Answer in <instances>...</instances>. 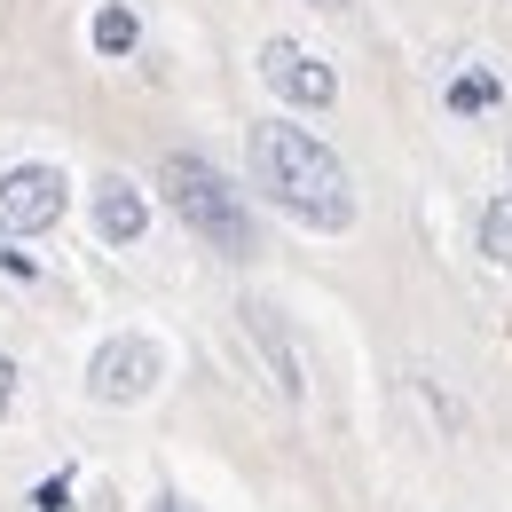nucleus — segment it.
Returning a JSON list of instances; mask_svg holds the SVG:
<instances>
[{
    "instance_id": "f257e3e1",
    "label": "nucleus",
    "mask_w": 512,
    "mask_h": 512,
    "mask_svg": "<svg viewBox=\"0 0 512 512\" xmlns=\"http://www.w3.org/2000/svg\"><path fill=\"white\" fill-rule=\"evenodd\" d=\"M253 182L268 190V205H284L300 229H323V237L355 229V182H347V166H339L308 127H292V119L253 127Z\"/></svg>"
},
{
    "instance_id": "f03ea898",
    "label": "nucleus",
    "mask_w": 512,
    "mask_h": 512,
    "mask_svg": "<svg viewBox=\"0 0 512 512\" xmlns=\"http://www.w3.org/2000/svg\"><path fill=\"white\" fill-rule=\"evenodd\" d=\"M158 182H166V205H174L197 237H205V253H221V260H253L260 253L253 213H245V197L229 190V174H221V166H205L197 150H174Z\"/></svg>"
},
{
    "instance_id": "7ed1b4c3",
    "label": "nucleus",
    "mask_w": 512,
    "mask_h": 512,
    "mask_svg": "<svg viewBox=\"0 0 512 512\" xmlns=\"http://www.w3.org/2000/svg\"><path fill=\"white\" fill-rule=\"evenodd\" d=\"M158 379H166V355H158L142 331H119V339H103V347L87 355V394H95V402H111V410L142 402Z\"/></svg>"
},
{
    "instance_id": "20e7f679",
    "label": "nucleus",
    "mask_w": 512,
    "mask_h": 512,
    "mask_svg": "<svg viewBox=\"0 0 512 512\" xmlns=\"http://www.w3.org/2000/svg\"><path fill=\"white\" fill-rule=\"evenodd\" d=\"M64 174L56 166H8L0 174V237H40L64 221Z\"/></svg>"
},
{
    "instance_id": "39448f33",
    "label": "nucleus",
    "mask_w": 512,
    "mask_h": 512,
    "mask_svg": "<svg viewBox=\"0 0 512 512\" xmlns=\"http://www.w3.org/2000/svg\"><path fill=\"white\" fill-rule=\"evenodd\" d=\"M260 79H268L292 111H323V103L339 95V71L323 64V56H308L300 40H268V48H260Z\"/></svg>"
},
{
    "instance_id": "423d86ee",
    "label": "nucleus",
    "mask_w": 512,
    "mask_h": 512,
    "mask_svg": "<svg viewBox=\"0 0 512 512\" xmlns=\"http://www.w3.org/2000/svg\"><path fill=\"white\" fill-rule=\"evenodd\" d=\"M245 331H253V347H260V363H268V379H276V394L300 402V394H308V379H300V347L284 339V323H276L268 300H245Z\"/></svg>"
},
{
    "instance_id": "0eeeda50",
    "label": "nucleus",
    "mask_w": 512,
    "mask_h": 512,
    "mask_svg": "<svg viewBox=\"0 0 512 512\" xmlns=\"http://www.w3.org/2000/svg\"><path fill=\"white\" fill-rule=\"evenodd\" d=\"M142 229H150L142 190H134L127 174H103V182H95V237H103V245H142Z\"/></svg>"
},
{
    "instance_id": "6e6552de",
    "label": "nucleus",
    "mask_w": 512,
    "mask_h": 512,
    "mask_svg": "<svg viewBox=\"0 0 512 512\" xmlns=\"http://www.w3.org/2000/svg\"><path fill=\"white\" fill-rule=\"evenodd\" d=\"M505 103V79L497 71H457L449 79V111H497Z\"/></svg>"
},
{
    "instance_id": "1a4fd4ad",
    "label": "nucleus",
    "mask_w": 512,
    "mask_h": 512,
    "mask_svg": "<svg viewBox=\"0 0 512 512\" xmlns=\"http://www.w3.org/2000/svg\"><path fill=\"white\" fill-rule=\"evenodd\" d=\"M134 40H142V24H134V8H127V0H111V8L95 16V48H103V56H127Z\"/></svg>"
},
{
    "instance_id": "9d476101",
    "label": "nucleus",
    "mask_w": 512,
    "mask_h": 512,
    "mask_svg": "<svg viewBox=\"0 0 512 512\" xmlns=\"http://www.w3.org/2000/svg\"><path fill=\"white\" fill-rule=\"evenodd\" d=\"M481 245H489V260L512 268V205H481Z\"/></svg>"
},
{
    "instance_id": "9b49d317",
    "label": "nucleus",
    "mask_w": 512,
    "mask_h": 512,
    "mask_svg": "<svg viewBox=\"0 0 512 512\" xmlns=\"http://www.w3.org/2000/svg\"><path fill=\"white\" fill-rule=\"evenodd\" d=\"M32 505H40V512H64V505H71V473H56V481H40V489H32Z\"/></svg>"
},
{
    "instance_id": "f8f14e48",
    "label": "nucleus",
    "mask_w": 512,
    "mask_h": 512,
    "mask_svg": "<svg viewBox=\"0 0 512 512\" xmlns=\"http://www.w3.org/2000/svg\"><path fill=\"white\" fill-rule=\"evenodd\" d=\"M8 402H16V363L0 355V418H8Z\"/></svg>"
},
{
    "instance_id": "ddd939ff",
    "label": "nucleus",
    "mask_w": 512,
    "mask_h": 512,
    "mask_svg": "<svg viewBox=\"0 0 512 512\" xmlns=\"http://www.w3.org/2000/svg\"><path fill=\"white\" fill-rule=\"evenodd\" d=\"M0 268H8V276H40L32 260H24V253H8V245H0Z\"/></svg>"
},
{
    "instance_id": "4468645a",
    "label": "nucleus",
    "mask_w": 512,
    "mask_h": 512,
    "mask_svg": "<svg viewBox=\"0 0 512 512\" xmlns=\"http://www.w3.org/2000/svg\"><path fill=\"white\" fill-rule=\"evenodd\" d=\"M150 512H190V505H182V497H158V505H150Z\"/></svg>"
},
{
    "instance_id": "2eb2a0df",
    "label": "nucleus",
    "mask_w": 512,
    "mask_h": 512,
    "mask_svg": "<svg viewBox=\"0 0 512 512\" xmlns=\"http://www.w3.org/2000/svg\"><path fill=\"white\" fill-rule=\"evenodd\" d=\"M308 8H323V16H331V8H347V0H308Z\"/></svg>"
},
{
    "instance_id": "dca6fc26",
    "label": "nucleus",
    "mask_w": 512,
    "mask_h": 512,
    "mask_svg": "<svg viewBox=\"0 0 512 512\" xmlns=\"http://www.w3.org/2000/svg\"><path fill=\"white\" fill-rule=\"evenodd\" d=\"M505 182H512V158H505Z\"/></svg>"
}]
</instances>
